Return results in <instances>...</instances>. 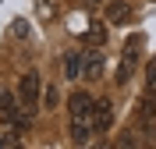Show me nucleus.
Returning <instances> with one entry per match:
<instances>
[{
  "label": "nucleus",
  "mask_w": 156,
  "mask_h": 149,
  "mask_svg": "<svg viewBox=\"0 0 156 149\" xmlns=\"http://www.w3.org/2000/svg\"><path fill=\"white\" fill-rule=\"evenodd\" d=\"M18 99H21V107H25V110H36V103H39V75H36V71L21 75V82H18Z\"/></svg>",
  "instance_id": "obj_1"
},
{
  "label": "nucleus",
  "mask_w": 156,
  "mask_h": 149,
  "mask_svg": "<svg viewBox=\"0 0 156 149\" xmlns=\"http://www.w3.org/2000/svg\"><path fill=\"white\" fill-rule=\"evenodd\" d=\"M89 121H92V128L103 135V131H110V124H114V103L110 99H92V114H89Z\"/></svg>",
  "instance_id": "obj_2"
},
{
  "label": "nucleus",
  "mask_w": 156,
  "mask_h": 149,
  "mask_svg": "<svg viewBox=\"0 0 156 149\" xmlns=\"http://www.w3.org/2000/svg\"><path fill=\"white\" fill-rule=\"evenodd\" d=\"M92 121L89 117H71V142L75 146H89V139H92Z\"/></svg>",
  "instance_id": "obj_3"
},
{
  "label": "nucleus",
  "mask_w": 156,
  "mask_h": 149,
  "mask_svg": "<svg viewBox=\"0 0 156 149\" xmlns=\"http://www.w3.org/2000/svg\"><path fill=\"white\" fill-rule=\"evenodd\" d=\"M128 18H131V7H128L124 0H114L107 7V21L110 25H128Z\"/></svg>",
  "instance_id": "obj_4"
},
{
  "label": "nucleus",
  "mask_w": 156,
  "mask_h": 149,
  "mask_svg": "<svg viewBox=\"0 0 156 149\" xmlns=\"http://www.w3.org/2000/svg\"><path fill=\"white\" fill-rule=\"evenodd\" d=\"M18 117V99H14V92L0 89V121H14Z\"/></svg>",
  "instance_id": "obj_5"
},
{
  "label": "nucleus",
  "mask_w": 156,
  "mask_h": 149,
  "mask_svg": "<svg viewBox=\"0 0 156 149\" xmlns=\"http://www.w3.org/2000/svg\"><path fill=\"white\" fill-rule=\"evenodd\" d=\"M92 114V96L89 92H75L71 96V117H89Z\"/></svg>",
  "instance_id": "obj_6"
},
{
  "label": "nucleus",
  "mask_w": 156,
  "mask_h": 149,
  "mask_svg": "<svg viewBox=\"0 0 156 149\" xmlns=\"http://www.w3.org/2000/svg\"><path fill=\"white\" fill-rule=\"evenodd\" d=\"M78 75H82V53L71 50L68 57H64V78H78Z\"/></svg>",
  "instance_id": "obj_7"
},
{
  "label": "nucleus",
  "mask_w": 156,
  "mask_h": 149,
  "mask_svg": "<svg viewBox=\"0 0 156 149\" xmlns=\"http://www.w3.org/2000/svg\"><path fill=\"white\" fill-rule=\"evenodd\" d=\"M99 71H103V53H89V60H85V78H96Z\"/></svg>",
  "instance_id": "obj_8"
},
{
  "label": "nucleus",
  "mask_w": 156,
  "mask_h": 149,
  "mask_svg": "<svg viewBox=\"0 0 156 149\" xmlns=\"http://www.w3.org/2000/svg\"><path fill=\"white\" fill-rule=\"evenodd\" d=\"M146 85H149V92H156V57L149 60V68H146Z\"/></svg>",
  "instance_id": "obj_9"
},
{
  "label": "nucleus",
  "mask_w": 156,
  "mask_h": 149,
  "mask_svg": "<svg viewBox=\"0 0 156 149\" xmlns=\"http://www.w3.org/2000/svg\"><path fill=\"white\" fill-rule=\"evenodd\" d=\"M85 39H92V43H103V39H107V32H103V25H92Z\"/></svg>",
  "instance_id": "obj_10"
},
{
  "label": "nucleus",
  "mask_w": 156,
  "mask_h": 149,
  "mask_svg": "<svg viewBox=\"0 0 156 149\" xmlns=\"http://www.w3.org/2000/svg\"><path fill=\"white\" fill-rule=\"evenodd\" d=\"M11 32H14L18 39H25V36H29V25H25V21H14V25H11Z\"/></svg>",
  "instance_id": "obj_11"
},
{
  "label": "nucleus",
  "mask_w": 156,
  "mask_h": 149,
  "mask_svg": "<svg viewBox=\"0 0 156 149\" xmlns=\"http://www.w3.org/2000/svg\"><path fill=\"white\" fill-rule=\"evenodd\" d=\"M39 11H43V18H53L57 7H53V0H39Z\"/></svg>",
  "instance_id": "obj_12"
},
{
  "label": "nucleus",
  "mask_w": 156,
  "mask_h": 149,
  "mask_svg": "<svg viewBox=\"0 0 156 149\" xmlns=\"http://www.w3.org/2000/svg\"><path fill=\"white\" fill-rule=\"evenodd\" d=\"M57 99H60V96H57V89L50 85V89H46V107H57Z\"/></svg>",
  "instance_id": "obj_13"
},
{
  "label": "nucleus",
  "mask_w": 156,
  "mask_h": 149,
  "mask_svg": "<svg viewBox=\"0 0 156 149\" xmlns=\"http://www.w3.org/2000/svg\"><path fill=\"white\" fill-rule=\"evenodd\" d=\"M0 146H18V135H4V139H0Z\"/></svg>",
  "instance_id": "obj_14"
}]
</instances>
